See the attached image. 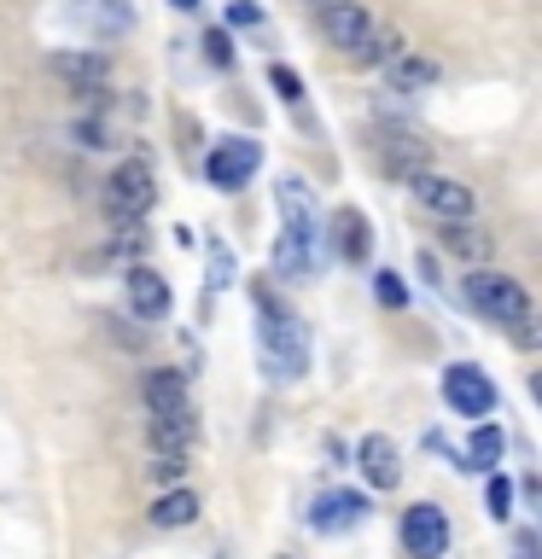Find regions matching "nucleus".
Wrapping results in <instances>:
<instances>
[{
    "label": "nucleus",
    "mask_w": 542,
    "mask_h": 559,
    "mask_svg": "<svg viewBox=\"0 0 542 559\" xmlns=\"http://www.w3.org/2000/svg\"><path fill=\"white\" fill-rule=\"evenodd\" d=\"M280 274L309 280L321 269V222H315V192L304 181H280V245H274Z\"/></svg>",
    "instance_id": "1"
},
{
    "label": "nucleus",
    "mask_w": 542,
    "mask_h": 559,
    "mask_svg": "<svg viewBox=\"0 0 542 559\" xmlns=\"http://www.w3.org/2000/svg\"><path fill=\"white\" fill-rule=\"evenodd\" d=\"M257 309H262V326H257V349H262V373L274 384H292L309 373V332L297 314H286L269 292H257Z\"/></svg>",
    "instance_id": "2"
},
{
    "label": "nucleus",
    "mask_w": 542,
    "mask_h": 559,
    "mask_svg": "<svg viewBox=\"0 0 542 559\" xmlns=\"http://www.w3.org/2000/svg\"><path fill=\"white\" fill-rule=\"evenodd\" d=\"M467 297H472V309L490 314L496 326H525V321H531V297H525V286H519L514 274L472 269L467 274Z\"/></svg>",
    "instance_id": "3"
},
{
    "label": "nucleus",
    "mask_w": 542,
    "mask_h": 559,
    "mask_svg": "<svg viewBox=\"0 0 542 559\" xmlns=\"http://www.w3.org/2000/svg\"><path fill=\"white\" fill-rule=\"evenodd\" d=\"M152 204H157L152 169L140 164V157H122V164L105 175V210H111V222H140Z\"/></svg>",
    "instance_id": "4"
},
{
    "label": "nucleus",
    "mask_w": 542,
    "mask_h": 559,
    "mask_svg": "<svg viewBox=\"0 0 542 559\" xmlns=\"http://www.w3.org/2000/svg\"><path fill=\"white\" fill-rule=\"evenodd\" d=\"M257 164H262V146H257V140L227 134V140H216V152L204 157V175H210V187H216V192H234V187H245V181L257 175Z\"/></svg>",
    "instance_id": "5"
},
{
    "label": "nucleus",
    "mask_w": 542,
    "mask_h": 559,
    "mask_svg": "<svg viewBox=\"0 0 542 559\" xmlns=\"http://www.w3.org/2000/svg\"><path fill=\"white\" fill-rule=\"evenodd\" d=\"M409 192L420 199V210H432L437 222H467V216H472V192L455 181V175L420 169V175H409Z\"/></svg>",
    "instance_id": "6"
},
{
    "label": "nucleus",
    "mask_w": 542,
    "mask_h": 559,
    "mask_svg": "<svg viewBox=\"0 0 542 559\" xmlns=\"http://www.w3.org/2000/svg\"><path fill=\"white\" fill-rule=\"evenodd\" d=\"M444 402L461 419H484L490 408H496V384H490L472 361H455L449 373H444Z\"/></svg>",
    "instance_id": "7"
},
{
    "label": "nucleus",
    "mask_w": 542,
    "mask_h": 559,
    "mask_svg": "<svg viewBox=\"0 0 542 559\" xmlns=\"http://www.w3.org/2000/svg\"><path fill=\"white\" fill-rule=\"evenodd\" d=\"M402 548H409L414 559H437L449 548V513L432 501H414L409 513H402Z\"/></svg>",
    "instance_id": "8"
},
{
    "label": "nucleus",
    "mask_w": 542,
    "mask_h": 559,
    "mask_svg": "<svg viewBox=\"0 0 542 559\" xmlns=\"http://www.w3.org/2000/svg\"><path fill=\"white\" fill-rule=\"evenodd\" d=\"M367 29H374V17H367L362 0H327V7H321V35L339 52H356Z\"/></svg>",
    "instance_id": "9"
},
{
    "label": "nucleus",
    "mask_w": 542,
    "mask_h": 559,
    "mask_svg": "<svg viewBox=\"0 0 542 559\" xmlns=\"http://www.w3.org/2000/svg\"><path fill=\"white\" fill-rule=\"evenodd\" d=\"M356 461H362V478L374 484V489H397V478H402V454H397V443L385 431H367L362 443H356Z\"/></svg>",
    "instance_id": "10"
},
{
    "label": "nucleus",
    "mask_w": 542,
    "mask_h": 559,
    "mask_svg": "<svg viewBox=\"0 0 542 559\" xmlns=\"http://www.w3.org/2000/svg\"><path fill=\"white\" fill-rule=\"evenodd\" d=\"M122 297H129V309L140 321H164L169 314V280L152 274V269H129L122 274Z\"/></svg>",
    "instance_id": "11"
},
{
    "label": "nucleus",
    "mask_w": 542,
    "mask_h": 559,
    "mask_svg": "<svg viewBox=\"0 0 542 559\" xmlns=\"http://www.w3.org/2000/svg\"><path fill=\"white\" fill-rule=\"evenodd\" d=\"M146 408H152V419H192L187 379H181V373H169V367L146 373Z\"/></svg>",
    "instance_id": "12"
},
{
    "label": "nucleus",
    "mask_w": 542,
    "mask_h": 559,
    "mask_svg": "<svg viewBox=\"0 0 542 559\" xmlns=\"http://www.w3.org/2000/svg\"><path fill=\"white\" fill-rule=\"evenodd\" d=\"M362 513H367V501L356 496V489H327V496L309 507V524L327 531V536H339V531H350V524H362Z\"/></svg>",
    "instance_id": "13"
},
{
    "label": "nucleus",
    "mask_w": 542,
    "mask_h": 559,
    "mask_svg": "<svg viewBox=\"0 0 542 559\" xmlns=\"http://www.w3.org/2000/svg\"><path fill=\"white\" fill-rule=\"evenodd\" d=\"M47 70L59 82H70L76 94H94V87H105V76H111V64H105L99 52H52Z\"/></svg>",
    "instance_id": "14"
},
{
    "label": "nucleus",
    "mask_w": 542,
    "mask_h": 559,
    "mask_svg": "<svg viewBox=\"0 0 542 559\" xmlns=\"http://www.w3.org/2000/svg\"><path fill=\"white\" fill-rule=\"evenodd\" d=\"M437 76H444V70H437V59H426V52H402V59L385 64V82H391V94H426Z\"/></svg>",
    "instance_id": "15"
},
{
    "label": "nucleus",
    "mask_w": 542,
    "mask_h": 559,
    "mask_svg": "<svg viewBox=\"0 0 542 559\" xmlns=\"http://www.w3.org/2000/svg\"><path fill=\"white\" fill-rule=\"evenodd\" d=\"M379 164L409 181V175L426 169V146H420L414 134H402V129H385V134H379Z\"/></svg>",
    "instance_id": "16"
},
{
    "label": "nucleus",
    "mask_w": 542,
    "mask_h": 559,
    "mask_svg": "<svg viewBox=\"0 0 542 559\" xmlns=\"http://www.w3.org/2000/svg\"><path fill=\"white\" fill-rule=\"evenodd\" d=\"M192 519H199V496H192V489H164V496L152 501V524H157V531H187Z\"/></svg>",
    "instance_id": "17"
},
{
    "label": "nucleus",
    "mask_w": 542,
    "mask_h": 559,
    "mask_svg": "<svg viewBox=\"0 0 542 559\" xmlns=\"http://www.w3.org/2000/svg\"><path fill=\"white\" fill-rule=\"evenodd\" d=\"M444 251L461 257V262H484L490 251H496V239H490L484 227H472V222H444Z\"/></svg>",
    "instance_id": "18"
},
{
    "label": "nucleus",
    "mask_w": 542,
    "mask_h": 559,
    "mask_svg": "<svg viewBox=\"0 0 542 559\" xmlns=\"http://www.w3.org/2000/svg\"><path fill=\"white\" fill-rule=\"evenodd\" d=\"M402 52H409V41H402V29H367L362 35V47L356 52H350V59H356V64H374V70H385V64H391V59H402Z\"/></svg>",
    "instance_id": "19"
},
{
    "label": "nucleus",
    "mask_w": 542,
    "mask_h": 559,
    "mask_svg": "<svg viewBox=\"0 0 542 559\" xmlns=\"http://www.w3.org/2000/svg\"><path fill=\"white\" fill-rule=\"evenodd\" d=\"M332 234H339V251L350 257V262H362L367 251H374V239H367V216L356 204H344L339 216H332Z\"/></svg>",
    "instance_id": "20"
},
{
    "label": "nucleus",
    "mask_w": 542,
    "mask_h": 559,
    "mask_svg": "<svg viewBox=\"0 0 542 559\" xmlns=\"http://www.w3.org/2000/svg\"><path fill=\"white\" fill-rule=\"evenodd\" d=\"M192 419H152V449L157 454H187L192 449Z\"/></svg>",
    "instance_id": "21"
},
{
    "label": "nucleus",
    "mask_w": 542,
    "mask_h": 559,
    "mask_svg": "<svg viewBox=\"0 0 542 559\" xmlns=\"http://www.w3.org/2000/svg\"><path fill=\"white\" fill-rule=\"evenodd\" d=\"M472 466H484V472H496L502 466V454H507V437H502V426H479L472 431Z\"/></svg>",
    "instance_id": "22"
},
{
    "label": "nucleus",
    "mask_w": 542,
    "mask_h": 559,
    "mask_svg": "<svg viewBox=\"0 0 542 559\" xmlns=\"http://www.w3.org/2000/svg\"><path fill=\"white\" fill-rule=\"evenodd\" d=\"M82 140L87 152H111V146H122L117 140V122H105V117H76V129H70Z\"/></svg>",
    "instance_id": "23"
},
{
    "label": "nucleus",
    "mask_w": 542,
    "mask_h": 559,
    "mask_svg": "<svg viewBox=\"0 0 542 559\" xmlns=\"http://www.w3.org/2000/svg\"><path fill=\"white\" fill-rule=\"evenodd\" d=\"M146 472H152V484H164V489H181V478H187V454H152V461H146Z\"/></svg>",
    "instance_id": "24"
},
{
    "label": "nucleus",
    "mask_w": 542,
    "mask_h": 559,
    "mask_svg": "<svg viewBox=\"0 0 542 559\" xmlns=\"http://www.w3.org/2000/svg\"><path fill=\"white\" fill-rule=\"evenodd\" d=\"M374 297H379L385 309H402V304H409V286H402V274L379 269V274H374Z\"/></svg>",
    "instance_id": "25"
},
{
    "label": "nucleus",
    "mask_w": 542,
    "mask_h": 559,
    "mask_svg": "<svg viewBox=\"0 0 542 559\" xmlns=\"http://www.w3.org/2000/svg\"><path fill=\"white\" fill-rule=\"evenodd\" d=\"M484 507H490V519H507V507H514V484H507L502 472L484 484Z\"/></svg>",
    "instance_id": "26"
},
{
    "label": "nucleus",
    "mask_w": 542,
    "mask_h": 559,
    "mask_svg": "<svg viewBox=\"0 0 542 559\" xmlns=\"http://www.w3.org/2000/svg\"><path fill=\"white\" fill-rule=\"evenodd\" d=\"M204 59L216 64V70L234 64V41H227V29H204Z\"/></svg>",
    "instance_id": "27"
},
{
    "label": "nucleus",
    "mask_w": 542,
    "mask_h": 559,
    "mask_svg": "<svg viewBox=\"0 0 542 559\" xmlns=\"http://www.w3.org/2000/svg\"><path fill=\"white\" fill-rule=\"evenodd\" d=\"M269 82L280 87V99H286V105H297V99H304V82H297V70L274 64V70H269Z\"/></svg>",
    "instance_id": "28"
},
{
    "label": "nucleus",
    "mask_w": 542,
    "mask_h": 559,
    "mask_svg": "<svg viewBox=\"0 0 542 559\" xmlns=\"http://www.w3.org/2000/svg\"><path fill=\"white\" fill-rule=\"evenodd\" d=\"M227 24H262V7H257V0H227Z\"/></svg>",
    "instance_id": "29"
},
{
    "label": "nucleus",
    "mask_w": 542,
    "mask_h": 559,
    "mask_svg": "<svg viewBox=\"0 0 542 559\" xmlns=\"http://www.w3.org/2000/svg\"><path fill=\"white\" fill-rule=\"evenodd\" d=\"M210 269H216V286H227V269H234V257H227L222 245H216V251H210Z\"/></svg>",
    "instance_id": "30"
},
{
    "label": "nucleus",
    "mask_w": 542,
    "mask_h": 559,
    "mask_svg": "<svg viewBox=\"0 0 542 559\" xmlns=\"http://www.w3.org/2000/svg\"><path fill=\"white\" fill-rule=\"evenodd\" d=\"M514 554H519V559H537V536H531V531H525V536H519V548H514Z\"/></svg>",
    "instance_id": "31"
},
{
    "label": "nucleus",
    "mask_w": 542,
    "mask_h": 559,
    "mask_svg": "<svg viewBox=\"0 0 542 559\" xmlns=\"http://www.w3.org/2000/svg\"><path fill=\"white\" fill-rule=\"evenodd\" d=\"M169 7H181V12H199V7H204V0H169Z\"/></svg>",
    "instance_id": "32"
},
{
    "label": "nucleus",
    "mask_w": 542,
    "mask_h": 559,
    "mask_svg": "<svg viewBox=\"0 0 542 559\" xmlns=\"http://www.w3.org/2000/svg\"><path fill=\"white\" fill-rule=\"evenodd\" d=\"M315 7H327V0H315Z\"/></svg>",
    "instance_id": "33"
}]
</instances>
